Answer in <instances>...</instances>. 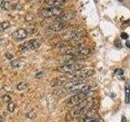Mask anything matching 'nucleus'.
<instances>
[{"instance_id":"obj_27","label":"nucleus","mask_w":130,"mask_h":122,"mask_svg":"<svg viewBox=\"0 0 130 122\" xmlns=\"http://www.w3.org/2000/svg\"><path fill=\"white\" fill-rule=\"evenodd\" d=\"M125 45H126V47H127L128 48H130V41H127L126 43H125Z\"/></svg>"},{"instance_id":"obj_8","label":"nucleus","mask_w":130,"mask_h":122,"mask_svg":"<svg viewBox=\"0 0 130 122\" xmlns=\"http://www.w3.org/2000/svg\"><path fill=\"white\" fill-rule=\"evenodd\" d=\"M12 38L15 41H21L27 38L28 32L24 28H19L12 33Z\"/></svg>"},{"instance_id":"obj_29","label":"nucleus","mask_w":130,"mask_h":122,"mask_svg":"<svg viewBox=\"0 0 130 122\" xmlns=\"http://www.w3.org/2000/svg\"><path fill=\"white\" fill-rule=\"evenodd\" d=\"M3 116H0V122H3Z\"/></svg>"},{"instance_id":"obj_26","label":"nucleus","mask_w":130,"mask_h":122,"mask_svg":"<svg viewBox=\"0 0 130 122\" xmlns=\"http://www.w3.org/2000/svg\"><path fill=\"white\" fill-rule=\"evenodd\" d=\"M121 121H122V122H127V119H126V117H125L124 116H122Z\"/></svg>"},{"instance_id":"obj_4","label":"nucleus","mask_w":130,"mask_h":122,"mask_svg":"<svg viewBox=\"0 0 130 122\" xmlns=\"http://www.w3.org/2000/svg\"><path fill=\"white\" fill-rule=\"evenodd\" d=\"M94 74V70L92 68H82L75 72L70 73V79H84L93 76Z\"/></svg>"},{"instance_id":"obj_30","label":"nucleus","mask_w":130,"mask_h":122,"mask_svg":"<svg viewBox=\"0 0 130 122\" xmlns=\"http://www.w3.org/2000/svg\"><path fill=\"white\" fill-rule=\"evenodd\" d=\"M119 1H120V2H122V1H124V0H119Z\"/></svg>"},{"instance_id":"obj_24","label":"nucleus","mask_w":130,"mask_h":122,"mask_svg":"<svg viewBox=\"0 0 130 122\" xmlns=\"http://www.w3.org/2000/svg\"><path fill=\"white\" fill-rule=\"evenodd\" d=\"M121 38H123V39H127L128 38V34H126L125 32H124V33H122L121 34Z\"/></svg>"},{"instance_id":"obj_5","label":"nucleus","mask_w":130,"mask_h":122,"mask_svg":"<svg viewBox=\"0 0 130 122\" xmlns=\"http://www.w3.org/2000/svg\"><path fill=\"white\" fill-rule=\"evenodd\" d=\"M89 94H79V95H75L72 96L71 98H69V99L67 101V103H66L67 107H68V108L76 107V106L80 104L82 101L87 99L88 98L87 95Z\"/></svg>"},{"instance_id":"obj_1","label":"nucleus","mask_w":130,"mask_h":122,"mask_svg":"<svg viewBox=\"0 0 130 122\" xmlns=\"http://www.w3.org/2000/svg\"><path fill=\"white\" fill-rule=\"evenodd\" d=\"M85 68V64H81L79 62H76V63H72V64H63L62 66L59 67L57 68V70L60 72H64V73H72L75 72L76 71L80 70V69H82Z\"/></svg>"},{"instance_id":"obj_15","label":"nucleus","mask_w":130,"mask_h":122,"mask_svg":"<svg viewBox=\"0 0 130 122\" xmlns=\"http://www.w3.org/2000/svg\"><path fill=\"white\" fill-rule=\"evenodd\" d=\"M98 119H99V118L97 117V115L93 116H86V117H84L83 122H92V121L98 120Z\"/></svg>"},{"instance_id":"obj_7","label":"nucleus","mask_w":130,"mask_h":122,"mask_svg":"<svg viewBox=\"0 0 130 122\" xmlns=\"http://www.w3.org/2000/svg\"><path fill=\"white\" fill-rule=\"evenodd\" d=\"M91 89H92V86L90 85L80 84L70 89V92L75 94V95H79V94H89L91 91Z\"/></svg>"},{"instance_id":"obj_2","label":"nucleus","mask_w":130,"mask_h":122,"mask_svg":"<svg viewBox=\"0 0 130 122\" xmlns=\"http://www.w3.org/2000/svg\"><path fill=\"white\" fill-rule=\"evenodd\" d=\"M63 13V8L60 7H51L44 8L40 11V16L42 18H50L52 16H58Z\"/></svg>"},{"instance_id":"obj_32","label":"nucleus","mask_w":130,"mask_h":122,"mask_svg":"<svg viewBox=\"0 0 130 122\" xmlns=\"http://www.w3.org/2000/svg\"><path fill=\"white\" fill-rule=\"evenodd\" d=\"M94 1H95V2H96V1H97V0H94Z\"/></svg>"},{"instance_id":"obj_20","label":"nucleus","mask_w":130,"mask_h":122,"mask_svg":"<svg viewBox=\"0 0 130 122\" xmlns=\"http://www.w3.org/2000/svg\"><path fill=\"white\" fill-rule=\"evenodd\" d=\"M3 100L5 102V103H9V102L11 101V96L7 95H3Z\"/></svg>"},{"instance_id":"obj_9","label":"nucleus","mask_w":130,"mask_h":122,"mask_svg":"<svg viewBox=\"0 0 130 122\" xmlns=\"http://www.w3.org/2000/svg\"><path fill=\"white\" fill-rule=\"evenodd\" d=\"M76 13L74 11H67V12H64V13L60 14L59 16H58V17L55 20H59V21H62V22H66L68 21V20H71L73 18L75 17Z\"/></svg>"},{"instance_id":"obj_28","label":"nucleus","mask_w":130,"mask_h":122,"mask_svg":"<svg viewBox=\"0 0 130 122\" xmlns=\"http://www.w3.org/2000/svg\"><path fill=\"white\" fill-rule=\"evenodd\" d=\"M92 122H103V120H101V119H98V120H93Z\"/></svg>"},{"instance_id":"obj_17","label":"nucleus","mask_w":130,"mask_h":122,"mask_svg":"<svg viewBox=\"0 0 130 122\" xmlns=\"http://www.w3.org/2000/svg\"><path fill=\"white\" fill-rule=\"evenodd\" d=\"M15 105L14 103H12V102H11V103H8L7 105V110L11 112H13L14 110H15Z\"/></svg>"},{"instance_id":"obj_3","label":"nucleus","mask_w":130,"mask_h":122,"mask_svg":"<svg viewBox=\"0 0 130 122\" xmlns=\"http://www.w3.org/2000/svg\"><path fill=\"white\" fill-rule=\"evenodd\" d=\"M83 31L79 29H70L62 34V38L66 41H78L83 37Z\"/></svg>"},{"instance_id":"obj_6","label":"nucleus","mask_w":130,"mask_h":122,"mask_svg":"<svg viewBox=\"0 0 130 122\" xmlns=\"http://www.w3.org/2000/svg\"><path fill=\"white\" fill-rule=\"evenodd\" d=\"M40 46H41V42L38 39H32L29 41H27L24 44H22L20 47V48L22 51H27L36 50Z\"/></svg>"},{"instance_id":"obj_13","label":"nucleus","mask_w":130,"mask_h":122,"mask_svg":"<svg viewBox=\"0 0 130 122\" xmlns=\"http://www.w3.org/2000/svg\"><path fill=\"white\" fill-rule=\"evenodd\" d=\"M130 102V85L126 83L125 84V103H129Z\"/></svg>"},{"instance_id":"obj_10","label":"nucleus","mask_w":130,"mask_h":122,"mask_svg":"<svg viewBox=\"0 0 130 122\" xmlns=\"http://www.w3.org/2000/svg\"><path fill=\"white\" fill-rule=\"evenodd\" d=\"M85 81L84 79H70L69 81L64 82L63 84V88L67 89H70L72 87L76 86V85H78L80 84H85Z\"/></svg>"},{"instance_id":"obj_14","label":"nucleus","mask_w":130,"mask_h":122,"mask_svg":"<svg viewBox=\"0 0 130 122\" xmlns=\"http://www.w3.org/2000/svg\"><path fill=\"white\" fill-rule=\"evenodd\" d=\"M10 27V22L5 20V21H3L0 23V32H3L4 30H6L7 28Z\"/></svg>"},{"instance_id":"obj_25","label":"nucleus","mask_w":130,"mask_h":122,"mask_svg":"<svg viewBox=\"0 0 130 122\" xmlns=\"http://www.w3.org/2000/svg\"><path fill=\"white\" fill-rule=\"evenodd\" d=\"M6 57H7L8 59H11L12 58H13V55L9 54V53H7V54H6Z\"/></svg>"},{"instance_id":"obj_31","label":"nucleus","mask_w":130,"mask_h":122,"mask_svg":"<svg viewBox=\"0 0 130 122\" xmlns=\"http://www.w3.org/2000/svg\"><path fill=\"white\" fill-rule=\"evenodd\" d=\"M5 1H9V0H5Z\"/></svg>"},{"instance_id":"obj_12","label":"nucleus","mask_w":130,"mask_h":122,"mask_svg":"<svg viewBox=\"0 0 130 122\" xmlns=\"http://www.w3.org/2000/svg\"><path fill=\"white\" fill-rule=\"evenodd\" d=\"M68 0H46V3L50 7H58V5H60Z\"/></svg>"},{"instance_id":"obj_22","label":"nucleus","mask_w":130,"mask_h":122,"mask_svg":"<svg viewBox=\"0 0 130 122\" xmlns=\"http://www.w3.org/2000/svg\"><path fill=\"white\" fill-rule=\"evenodd\" d=\"M43 74H44V73L42 72H38V73H36L35 77H36V78H38V79H40V78H42V77H43Z\"/></svg>"},{"instance_id":"obj_21","label":"nucleus","mask_w":130,"mask_h":122,"mask_svg":"<svg viewBox=\"0 0 130 122\" xmlns=\"http://www.w3.org/2000/svg\"><path fill=\"white\" fill-rule=\"evenodd\" d=\"M116 74L119 76V77H122L124 75V70H122V69H116Z\"/></svg>"},{"instance_id":"obj_16","label":"nucleus","mask_w":130,"mask_h":122,"mask_svg":"<svg viewBox=\"0 0 130 122\" xmlns=\"http://www.w3.org/2000/svg\"><path fill=\"white\" fill-rule=\"evenodd\" d=\"M28 86V84L26 82H20L18 85H17V89H19V90H24V89H25Z\"/></svg>"},{"instance_id":"obj_23","label":"nucleus","mask_w":130,"mask_h":122,"mask_svg":"<svg viewBox=\"0 0 130 122\" xmlns=\"http://www.w3.org/2000/svg\"><path fill=\"white\" fill-rule=\"evenodd\" d=\"M117 42H118V44H116V47L117 48H121V47H122V44H121L120 40V39H117V40L116 41V43H117Z\"/></svg>"},{"instance_id":"obj_19","label":"nucleus","mask_w":130,"mask_h":122,"mask_svg":"<svg viewBox=\"0 0 130 122\" xmlns=\"http://www.w3.org/2000/svg\"><path fill=\"white\" fill-rule=\"evenodd\" d=\"M37 116V114L34 111H31L27 114V117L30 118V119H34Z\"/></svg>"},{"instance_id":"obj_11","label":"nucleus","mask_w":130,"mask_h":122,"mask_svg":"<svg viewBox=\"0 0 130 122\" xmlns=\"http://www.w3.org/2000/svg\"><path fill=\"white\" fill-rule=\"evenodd\" d=\"M64 24H65L64 22L59 21V20H55V21L49 26V28L54 32H58V31H60L64 27Z\"/></svg>"},{"instance_id":"obj_18","label":"nucleus","mask_w":130,"mask_h":122,"mask_svg":"<svg viewBox=\"0 0 130 122\" xmlns=\"http://www.w3.org/2000/svg\"><path fill=\"white\" fill-rule=\"evenodd\" d=\"M11 67H13V68H18L20 65V60H17V59L12 60L11 62Z\"/></svg>"}]
</instances>
